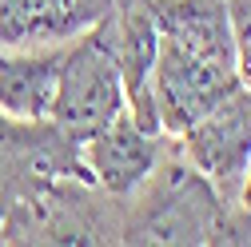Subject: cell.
<instances>
[{"instance_id":"obj_1","label":"cell","mask_w":251,"mask_h":247,"mask_svg":"<svg viewBox=\"0 0 251 247\" xmlns=\"http://www.w3.org/2000/svg\"><path fill=\"white\" fill-rule=\"evenodd\" d=\"M120 243H176V247H215L227 243V203L187 164L176 136L168 140L151 175L124 199Z\"/></svg>"},{"instance_id":"obj_8","label":"cell","mask_w":251,"mask_h":247,"mask_svg":"<svg viewBox=\"0 0 251 247\" xmlns=\"http://www.w3.org/2000/svg\"><path fill=\"white\" fill-rule=\"evenodd\" d=\"M116 0H0V44L44 48L68 44L108 16Z\"/></svg>"},{"instance_id":"obj_6","label":"cell","mask_w":251,"mask_h":247,"mask_svg":"<svg viewBox=\"0 0 251 247\" xmlns=\"http://www.w3.org/2000/svg\"><path fill=\"white\" fill-rule=\"evenodd\" d=\"M96 32L104 36L120 80H124V100L128 116L148 132H160L151 104V64H155V16L148 0H116L104 20H96Z\"/></svg>"},{"instance_id":"obj_9","label":"cell","mask_w":251,"mask_h":247,"mask_svg":"<svg viewBox=\"0 0 251 247\" xmlns=\"http://www.w3.org/2000/svg\"><path fill=\"white\" fill-rule=\"evenodd\" d=\"M68 44L4 48L0 44V112L12 120H48Z\"/></svg>"},{"instance_id":"obj_7","label":"cell","mask_w":251,"mask_h":247,"mask_svg":"<svg viewBox=\"0 0 251 247\" xmlns=\"http://www.w3.org/2000/svg\"><path fill=\"white\" fill-rule=\"evenodd\" d=\"M172 136L164 132H148L124 112L120 120H112L104 132H96L92 140L80 144V160L88 168V179L100 183L104 192L128 199L140 183L151 175V168L160 164L164 148Z\"/></svg>"},{"instance_id":"obj_3","label":"cell","mask_w":251,"mask_h":247,"mask_svg":"<svg viewBox=\"0 0 251 247\" xmlns=\"http://www.w3.org/2000/svg\"><path fill=\"white\" fill-rule=\"evenodd\" d=\"M124 112H128V100H124L120 68H116L104 36L92 24L88 32H80L64 48V64H60L48 120L68 140L84 144L96 132H104L112 120H120Z\"/></svg>"},{"instance_id":"obj_5","label":"cell","mask_w":251,"mask_h":247,"mask_svg":"<svg viewBox=\"0 0 251 247\" xmlns=\"http://www.w3.org/2000/svg\"><path fill=\"white\" fill-rule=\"evenodd\" d=\"M176 144L187 156V164L215 188V196L231 203L251 164V88L239 84L192 128H183Z\"/></svg>"},{"instance_id":"obj_4","label":"cell","mask_w":251,"mask_h":247,"mask_svg":"<svg viewBox=\"0 0 251 247\" xmlns=\"http://www.w3.org/2000/svg\"><path fill=\"white\" fill-rule=\"evenodd\" d=\"M235 88H239L235 64L176 48V44L155 36L151 104H155V120H160L164 136H179L183 128H192L203 112H211Z\"/></svg>"},{"instance_id":"obj_11","label":"cell","mask_w":251,"mask_h":247,"mask_svg":"<svg viewBox=\"0 0 251 247\" xmlns=\"http://www.w3.org/2000/svg\"><path fill=\"white\" fill-rule=\"evenodd\" d=\"M227 243L251 247V164H247V175L239 183L235 199L227 203Z\"/></svg>"},{"instance_id":"obj_2","label":"cell","mask_w":251,"mask_h":247,"mask_svg":"<svg viewBox=\"0 0 251 247\" xmlns=\"http://www.w3.org/2000/svg\"><path fill=\"white\" fill-rule=\"evenodd\" d=\"M124 199L84 175H56L12 203L0 243H120Z\"/></svg>"},{"instance_id":"obj_10","label":"cell","mask_w":251,"mask_h":247,"mask_svg":"<svg viewBox=\"0 0 251 247\" xmlns=\"http://www.w3.org/2000/svg\"><path fill=\"white\" fill-rule=\"evenodd\" d=\"M231 32H235V72L239 84L251 88V0H227Z\"/></svg>"}]
</instances>
